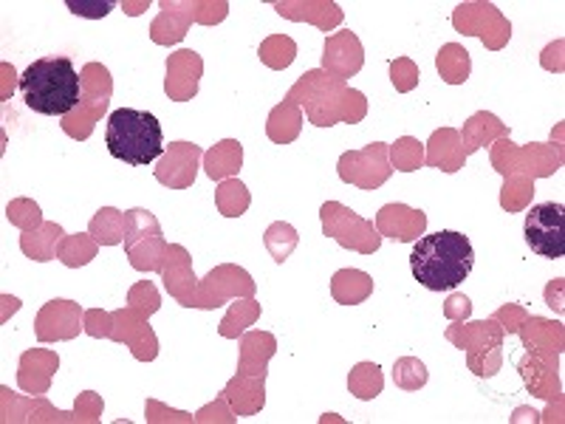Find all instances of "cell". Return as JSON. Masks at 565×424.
I'll list each match as a JSON object with an SVG mask.
<instances>
[{
	"mask_svg": "<svg viewBox=\"0 0 565 424\" xmlns=\"http://www.w3.org/2000/svg\"><path fill=\"white\" fill-rule=\"evenodd\" d=\"M475 267V249L464 232L441 230L415 241L410 252L413 278L429 292H452L470 278Z\"/></svg>",
	"mask_w": 565,
	"mask_h": 424,
	"instance_id": "1",
	"label": "cell"
},
{
	"mask_svg": "<svg viewBox=\"0 0 565 424\" xmlns=\"http://www.w3.org/2000/svg\"><path fill=\"white\" fill-rule=\"evenodd\" d=\"M26 108L43 116H68L82 100V77L68 57H40L23 72Z\"/></svg>",
	"mask_w": 565,
	"mask_h": 424,
	"instance_id": "2",
	"label": "cell"
},
{
	"mask_svg": "<svg viewBox=\"0 0 565 424\" xmlns=\"http://www.w3.org/2000/svg\"><path fill=\"white\" fill-rule=\"evenodd\" d=\"M105 144L107 153L125 165L147 167L165 153V133L156 116L147 111L119 108L107 116Z\"/></svg>",
	"mask_w": 565,
	"mask_h": 424,
	"instance_id": "3",
	"label": "cell"
},
{
	"mask_svg": "<svg viewBox=\"0 0 565 424\" xmlns=\"http://www.w3.org/2000/svg\"><path fill=\"white\" fill-rule=\"evenodd\" d=\"M526 244L537 258L560 260L565 258V207L545 202L535 204L526 216Z\"/></svg>",
	"mask_w": 565,
	"mask_h": 424,
	"instance_id": "4",
	"label": "cell"
},
{
	"mask_svg": "<svg viewBox=\"0 0 565 424\" xmlns=\"http://www.w3.org/2000/svg\"><path fill=\"white\" fill-rule=\"evenodd\" d=\"M237 167H241V144L227 139L221 142V147H215V151L207 153V174L213 179H221L227 174H235Z\"/></svg>",
	"mask_w": 565,
	"mask_h": 424,
	"instance_id": "5",
	"label": "cell"
},
{
	"mask_svg": "<svg viewBox=\"0 0 565 424\" xmlns=\"http://www.w3.org/2000/svg\"><path fill=\"white\" fill-rule=\"evenodd\" d=\"M348 385H351V390L357 399H373V396H380V390H382L380 365H371V362H362V365H357L354 368L351 380H348Z\"/></svg>",
	"mask_w": 565,
	"mask_h": 424,
	"instance_id": "6",
	"label": "cell"
},
{
	"mask_svg": "<svg viewBox=\"0 0 565 424\" xmlns=\"http://www.w3.org/2000/svg\"><path fill=\"white\" fill-rule=\"evenodd\" d=\"M394 158L399 170L410 174V170L422 165V144L415 142V139H399L394 147Z\"/></svg>",
	"mask_w": 565,
	"mask_h": 424,
	"instance_id": "7",
	"label": "cell"
},
{
	"mask_svg": "<svg viewBox=\"0 0 565 424\" xmlns=\"http://www.w3.org/2000/svg\"><path fill=\"white\" fill-rule=\"evenodd\" d=\"M65 7L72 9L74 15H82V17H105L111 9L116 7L114 0H97V3H77V0H68Z\"/></svg>",
	"mask_w": 565,
	"mask_h": 424,
	"instance_id": "8",
	"label": "cell"
}]
</instances>
